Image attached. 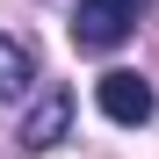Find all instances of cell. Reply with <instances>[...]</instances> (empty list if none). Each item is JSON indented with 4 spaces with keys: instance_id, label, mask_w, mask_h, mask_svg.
<instances>
[{
    "instance_id": "cell-2",
    "label": "cell",
    "mask_w": 159,
    "mask_h": 159,
    "mask_svg": "<svg viewBox=\"0 0 159 159\" xmlns=\"http://www.w3.org/2000/svg\"><path fill=\"white\" fill-rule=\"evenodd\" d=\"M94 101H101V116H109V123H123V130H138V123H152V116H159L152 80H145V72H123V65L94 80Z\"/></svg>"
},
{
    "instance_id": "cell-4",
    "label": "cell",
    "mask_w": 159,
    "mask_h": 159,
    "mask_svg": "<svg viewBox=\"0 0 159 159\" xmlns=\"http://www.w3.org/2000/svg\"><path fill=\"white\" fill-rule=\"evenodd\" d=\"M29 72H36V58H29V43L0 36V101H15L22 87H29Z\"/></svg>"
},
{
    "instance_id": "cell-3",
    "label": "cell",
    "mask_w": 159,
    "mask_h": 159,
    "mask_svg": "<svg viewBox=\"0 0 159 159\" xmlns=\"http://www.w3.org/2000/svg\"><path fill=\"white\" fill-rule=\"evenodd\" d=\"M65 123H72V94H65V87H51V94L36 101V109L22 116V130H15V138L29 145V152H51V145L65 138Z\"/></svg>"
},
{
    "instance_id": "cell-1",
    "label": "cell",
    "mask_w": 159,
    "mask_h": 159,
    "mask_svg": "<svg viewBox=\"0 0 159 159\" xmlns=\"http://www.w3.org/2000/svg\"><path fill=\"white\" fill-rule=\"evenodd\" d=\"M138 15H145V0H80V7H72V43L101 58V51L130 43V29H138Z\"/></svg>"
}]
</instances>
